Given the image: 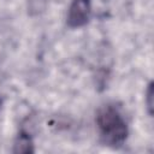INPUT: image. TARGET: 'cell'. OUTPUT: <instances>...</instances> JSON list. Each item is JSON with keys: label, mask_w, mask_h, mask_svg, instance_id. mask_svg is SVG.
Masks as SVG:
<instances>
[{"label": "cell", "mask_w": 154, "mask_h": 154, "mask_svg": "<svg viewBox=\"0 0 154 154\" xmlns=\"http://www.w3.org/2000/svg\"><path fill=\"white\" fill-rule=\"evenodd\" d=\"M91 16V0H72L66 16V24L70 28L84 26Z\"/></svg>", "instance_id": "cell-2"}, {"label": "cell", "mask_w": 154, "mask_h": 154, "mask_svg": "<svg viewBox=\"0 0 154 154\" xmlns=\"http://www.w3.org/2000/svg\"><path fill=\"white\" fill-rule=\"evenodd\" d=\"M154 90H153V82H149L147 90H146V96H144V103L147 107V112L150 117H153V109H154Z\"/></svg>", "instance_id": "cell-4"}, {"label": "cell", "mask_w": 154, "mask_h": 154, "mask_svg": "<svg viewBox=\"0 0 154 154\" xmlns=\"http://www.w3.org/2000/svg\"><path fill=\"white\" fill-rule=\"evenodd\" d=\"M14 154H31L35 152L34 148V141L29 132L26 131H19L17 135L14 143H13V150Z\"/></svg>", "instance_id": "cell-3"}, {"label": "cell", "mask_w": 154, "mask_h": 154, "mask_svg": "<svg viewBox=\"0 0 154 154\" xmlns=\"http://www.w3.org/2000/svg\"><path fill=\"white\" fill-rule=\"evenodd\" d=\"M1 105H2V97L0 96V108H1Z\"/></svg>", "instance_id": "cell-5"}, {"label": "cell", "mask_w": 154, "mask_h": 154, "mask_svg": "<svg viewBox=\"0 0 154 154\" xmlns=\"http://www.w3.org/2000/svg\"><path fill=\"white\" fill-rule=\"evenodd\" d=\"M95 120L103 144L119 148L125 143L129 136V128L118 107L114 105L102 106L99 108Z\"/></svg>", "instance_id": "cell-1"}]
</instances>
